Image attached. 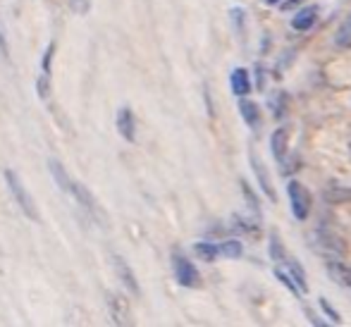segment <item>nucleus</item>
Masks as SVG:
<instances>
[{
	"instance_id": "obj_7",
	"label": "nucleus",
	"mask_w": 351,
	"mask_h": 327,
	"mask_svg": "<svg viewBox=\"0 0 351 327\" xmlns=\"http://www.w3.org/2000/svg\"><path fill=\"white\" fill-rule=\"evenodd\" d=\"M270 151H273L275 160H278L280 165H285L287 153H289V134H287L285 127L273 132V136H270Z\"/></svg>"
},
{
	"instance_id": "obj_5",
	"label": "nucleus",
	"mask_w": 351,
	"mask_h": 327,
	"mask_svg": "<svg viewBox=\"0 0 351 327\" xmlns=\"http://www.w3.org/2000/svg\"><path fill=\"white\" fill-rule=\"evenodd\" d=\"M115 125H117V132H120V136L125 138V141H130V143L136 141V120H134L132 108H120V110H117Z\"/></svg>"
},
{
	"instance_id": "obj_8",
	"label": "nucleus",
	"mask_w": 351,
	"mask_h": 327,
	"mask_svg": "<svg viewBox=\"0 0 351 327\" xmlns=\"http://www.w3.org/2000/svg\"><path fill=\"white\" fill-rule=\"evenodd\" d=\"M315 19H318V8L308 5V8L299 10V12L291 17V29H294V32H308L315 24Z\"/></svg>"
},
{
	"instance_id": "obj_16",
	"label": "nucleus",
	"mask_w": 351,
	"mask_h": 327,
	"mask_svg": "<svg viewBox=\"0 0 351 327\" xmlns=\"http://www.w3.org/2000/svg\"><path fill=\"white\" fill-rule=\"evenodd\" d=\"M335 46L351 48V14H349L347 19H344L342 24H339L337 32H335Z\"/></svg>"
},
{
	"instance_id": "obj_22",
	"label": "nucleus",
	"mask_w": 351,
	"mask_h": 327,
	"mask_svg": "<svg viewBox=\"0 0 351 327\" xmlns=\"http://www.w3.org/2000/svg\"><path fill=\"white\" fill-rule=\"evenodd\" d=\"M268 3H270V5H275V3H280V0H268Z\"/></svg>"
},
{
	"instance_id": "obj_11",
	"label": "nucleus",
	"mask_w": 351,
	"mask_h": 327,
	"mask_svg": "<svg viewBox=\"0 0 351 327\" xmlns=\"http://www.w3.org/2000/svg\"><path fill=\"white\" fill-rule=\"evenodd\" d=\"M239 112H241V117H244V122L251 127V130H258V127H261V108L256 106L254 101H246V98H241Z\"/></svg>"
},
{
	"instance_id": "obj_4",
	"label": "nucleus",
	"mask_w": 351,
	"mask_h": 327,
	"mask_svg": "<svg viewBox=\"0 0 351 327\" xmlns=\"http://www.w3.org/2000/svg\"><path fill=\"white\" fill-rule=\"evenodd\" d=\"M287 196H289V206H291V215L296 220H306L311 213V194L301 182L291 180L287 184Z\"/></svg>"
},
{
	"instance_id": "obj_23",
	"label": "nucleus",
	"mask_w": 351,
	"mask_h": 327,
	"mask_svg": "<svg viewBox=\"0 0 351 327\" xmlns=\"http://www.w3.org/2000/svg\"><path fill=\"white\" fill-rule=\"evenodd\" d=\"M349 151H351V146H349Z\"/></svg>"
},
{
	"instance_id": "obj_3",
	"label": "nucleus",
	"mask_w": 351,
	"mask_h": 327,
	"mask_svg": "<svg viewBox=\"0 0 351 327\" xmlns=\"http://www.w3.org/2000/svg\"><path fill=\"white\" fill-rule=\"evenodd\" d=\"M172 272H175V280L182 287H186V289H196L201 284V275L196 270V265L184 254H180V251L172 254Z\"/></svg>"
},
{
	"instance_id": "obj_13",
	"label": "nucleus",
	"mask_w": 351,
	"mask_h": 327,
	"mask_svg": "<svg viewBox=\"0 0 351 327\" xmlns=\"http://www.w3.org/2000/svg\"><path fill=\"white\" fill-rule=\"evenodd\" d=\"M328 275L337 282L339 287H347L351 289V267L349 265H342V263H328Z\"/></svg>"
},
{
	"instance_id": "obj_9",
	"label": "nucleus",
	"mask_w": 351,
	"mask_h": 327,
	"mask_svg": "<svg viewBox=\"0 0 351 327\" xmlns=\"http://www.w3.org/2000/svg\"><path fill=\"white\" fill-rule=\"evenodd\" d=\"M230 86H232V93L239 98L249 96L251 93V79H249V72L244 67H237L234 72L230 74Z\"/></svg>"
},
{
	"instance_id": "obj_6",
	"label": "nucleus",
	"mask_w": 351,
	"mask_h": 327,
	"mask_svg": "<svg viewBox=\"0 0 351 327\" xmlns=\"http://www.w3.org/2000/svg\"><path fill=\"white\" fill-rule=\"evenodd\" d=\"M112 265H115V275L120 277V282L127 287V289L132 291L134 296H139V282H136V277H134V270L130 267V263H127L122 256H112Z\"/></svg>"
},
{
	"instance_id": "obj_15",
	"label": "nucleus",
	"mask_w": 351,
	"mask_h": 327,
	"mask_svg": "<svg viewBox=\"0 0 351 327\" xmlns=\"http://www.w3.org/2000/svg\"><path fill=\"white\" fill-rule=\"evenodd\" d=\"M244 256V246L237 239L220 241V258H241Z\"/></svg>"
},
{
	"instance_id": "obj_12",
	"label": "nucleus",
	"mask_w": 351,
	"mask_h": 327,
	"mask_svg": "<svg viewBox=\"0 0 351 327\" xmlns=\"http://www.w3.org/2000/svg\"><path fill=\"white\" fill-rule=\"evenodd\" d=\"M108 304H110V315L117 325L132 323V315H130V308H127L125 299H120V296H108Z\"/></svg>"
},
{
	"instance_id": "obj_10",
	"label": "nucleus",
	"mask_w": 351,
	"mask_h": 327,
	"mask_svg": "<svg viewBox=\"0 0 351 327\" xmlns=\"http://www.w3.org/2000/svg\"><path fill=\"white\" fill-rule=\"evenodd\" d=\"M249 160H251V167H254V172H256V177H258V184H261V189L265 191V194H268L270 198H278L275 196V189H273V184H270L268 182V170H265V165H263V160H261L258 156H256V153H251L249 156Z\"/></svg>"
},
{
	"instance_id": "obj_21",
	"label": "nucleus",
	"mask_w": 351,
	"mask_h": 327,
	"mask_svg": "<svg viewBox=\"0 0 351 327\" xmlns=\"http://www.w3.org/2000/svg\"><path fill=\"white\" fill-rule=\"evenodd\" d=\"M320 306H323V311H325V313H328V315H330V318H332V320H335V323H339V315H337V313H335V308H332V306H330V304H328V299H320Z\"/></svg>"
},
{
	"instance_id": "obj_18",
	"label": "nucleus",
	"mask_w": 351,
	"mask_h": 327,
	"mask_svg": "<svg viewBox=\"0 0 351 327\" xmlns=\"http://www.w3.org/2000/svg\"><path fill=\"white\" fill-rule=\"evenodd\" d=\"M241 189H244V198H246V203H249V206L254 208L256 215H261V203H258V198H256L254 194H251V189H249V184H246V182H241Z\"/></svg>"
},
{
	"instance_id": "obj_20",
	"label": "nucleus",
	"mask_w": 351,
	"mask_h": 327,
	"mask_svg": "<svg viewBox=\"0 0 351 327\" xmlns=\"http://www.w3.org/2000/svg\"><path fill=\"white\" fill-rule=\"evenodd\" d=\"M0 56L8 60L10 58V48H8V38H5V32H3V24H0Z\"/></svg>"
},
{
	"instance_id": "obj_14",
	"label": "nucleus",
	"mask_w": 351,
	"mask_h": 327,
	"mask_svg": "<svg viewBox=\"0 0 351 327\" xmlns=\"http://www.w3.org/2000/svg\"><path fill=\"white\" fill-rule=\"evenodd\" d=\"M194 254L199 256L201 261L213 263V261L220 258V244H210V241H199V244H194Z\"/></svg>"
},
{
	"instance_id": "obj_2",
	"label": "nucleus",
	"mask_w": 351,
	"mask_h": 327,
	"mask_svg": "<svg viewBox=\"0 0 351 327\" xmlns=\"http://www.w3.org/2000/svg\"><path fill=\"white\" fill-rule=\"evenodd\" d=\"M3 177H5V184H8L10 194H12V198H14V203H17V206H19V210H22L24 215L29 217V220H38L36 206H34L32 196H29L27 186L22 184V180H19L17 172L10 170V167H8V170L3 172Z\"/></svg>"
},
{
	"instance_id": "obj_1",
	"label": "nucleus",
	"mask_w": 351,
	"mask_h": 327,
	"mask_svg": "<svg viewBox=\"0 0 351 327\" xmlns=\"http://www.w3.org/2000/svg\"><path fill=\"white\" fill-rule=\"evenodd\" d=\"M48 170H51V175H53V180H56V184L60 186V189L65 191L67 196L74 198V201H77L79 206H82L86 213H91V215H98V206H96V201H93L91 191H88L86 186L82 184V182L72 180V175L65 170V165H62L60 160L51 158V160H48Z\"/></svg>"
},
{
	"instance_id": "obj_19",
	"label": "nucleus",
	"mask_w": 351,
	"mask_h": 327,
	"mask_svg": "<svg viewBox=\"0 0 351 327\" xmlns=\"http://www.w3.org/2000/svg\"><path fill=\"white\" fill-rule=\"evenodd\" d=\"M70 10L77 14H86L91 10V0H70Z\"/></svg>"
},
{
	"instance_id": "obj_17",
	"label": "nucleus",
	"mask_w": 351,
	"mask_h": 327,
	"mask_svg": "<svg viewBox=\"0 0 351 327\" xmlns=\"http://www.w3.org/2000/svg\"><path fill=\"white\" fill-rule=\"evenodd\" d=\"M36 91H38V98L41 101H48V96H51V74H38L36 79Z\"/></svg>"
}]
</instances>
